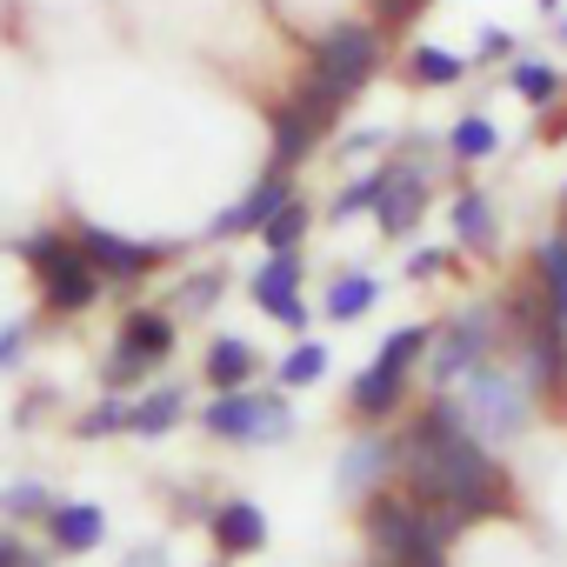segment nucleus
<instances>
[{"instance_id":"obj_24","label":"nucleus","mask_w":567,"mask_h":567,"mask_svg":"<svg viewBox=\"0 0 567 567\" xmlns=\"http://www.w3.org/2000/svg\"><path fill=\"white\" fill-rule=\"evenodd\" d=\"M408 68H414V81H421V87H454V81L467 74V61H461V54H447V48H414V61H408Z\"/></svg>"},{"instance_id":"obj_35","label":"nucleus","mask_w":567,"mask_h":567,"mask_svg":"<svg viewBox=\"0 0 567 567\" xmlns=\"http://www.w3.org/2000/svg\"><path fill=\"white\" fill-rule=\"evenodd\" d=\"M501 54H514V41H507L501 28H487V34H481V61H501Z\"/></svg>"},{"instance_id":"obj_33","label":"nucleus","mask_w":567,"mask_h":567,"mask_svg":"<svg viewBox=\"0 0 567 567\" xmlns=\"http://www.w3.org/2000/svg\"><path fill=\"white\" fill-rule=\"evenodd\" d=\"M374 8H381V21L394 28V21H414V14H421V0H374Z\"/></svg>"},{"instance_id":"obj_27","label":"nucleus","mask_w":567,"mask_h":567,"mask_svg":"<svg viewBox=\"0 0 567 567\" xmlns=\"http://www.w3.org/2000/svg\"><path fill=\"white\" fill-rule=\"evenodd\" d=\"M321 374H328V348L321 341H301V348H288V361H280V388H308Z\"/></svg>"},{"instance_id":"obj_30","label":"nucleus","mask_w":567,"mask_h":567,"mask_svg":"<svg viewBox=\"0 0 567 567\" xmlns=\"http://www.w3.org/2000/svg\"><path fill=\"white\" fill-rule=\"evenodd\" d=\"M114 427H127V401H101L87 421H81V434L94 441V434H114Z\"/></svg>"},{"instance_id":"obj_5","label":"nucleus","mask_w":567,"mask_h":567,"mask_svg":"<svg viewBox=\"0 0 567 567\" xmlns=\"http://www.w3.org/2000/svg\"><path fill=\"white\" fill-rule=\"evenodd\" d=\"M527 408H534V388H527L520 374L487 368V361L467 368V427H474L481 441H514V434L527 427Z\"/></svg>"},{"instance_id":"obj_6","label":"nucleus","mask_w":567,"mask_h":567,"mask_svg":"<svg viewBox=\"0 0 567 567\" xmlns=\"http://www.w3.org/2000/svg\"><path fill=\"white\" fill-rule=\"evenodd\" d=\"M374 68H381V34H374V28H334V34H321V48H315V81H321L341 107L374 81Z\"/></svg>"},{"instance_id":"obj_19","label":"nucleus","mask_w":567,"mask_h":567,"mask_svg":"<svg viewBox=\"0 0 567 567\" xmlns=\"http://www.w3.org/2000/svg\"><path fill=\"white\" fill-rule=\"evenodd\" d=\"M374 301H381V280L374 274H341L334 288H328V301H321V315L328 321H361Z\"/></svg>"},{"instance_id":"obj_32","label":"nucleus","mask_w":567,"mask_h":567,"mask_svg":"<svg viewBox=\"0 0 567 567\" xmlns=\"http://www.w3.org/2000/svg\"><path fill=\"white\" fill-rule=\"evenodd\" d=\"M441 260H447V254H434V247H414V254H408V280H427V274H441Z\"/></svg>"},{"instance_id":"obj_3","label":"nucleus","mask_w":567,"mask_h":567,"mask_svg":"<svg viewBox=\"0 0 567 567\" xmlns=\"http://www.w3.org/2000/svg\"><path fill=\"white\" fill-rule=\"evenodd\" d=\"M21 254L34 260V274H41V295H48V308L54 315H81V308H94L101 301V267L81 254V247H68V240H54V234H34V240H21Z\"/></svg>"},{"instance_id":"obj_12","label":"nucleus","mask_w":567,"mask_h":567,"mask_svg":"<svg viewBox=\"0 0 567 567\" xmlns=\"http://www.w3.org/2000/svg\"><path fill=\"white\" fill-rule=\"evenodd\" d=\"M254 301H260L280 328H308V308H301V260H295V247H288V254H267V267L254 274Z\"/></svg>"},{"instance_id":"obj_9","label":"nucleus","mask_w":567,"mask_h":567,"mask_svg":"<svg viewBox=\"0 0 567 567\" xmlns=\"http://www.w3.org/2000/svg\"><path fill=\"white\" fill-rule=\"evenodd\" d=\"M288 200H295V174H288V167H267V174H260V181H254V187H247V194H240V200H234V207H227L207 234H214V240L260 234V227H267L280 207H288Z\"/></svg>"},{"instance_id":"obj_1","label":"nucleus","mask_w":567,"mask_h":567,"mask_svg":"<svg viewBox=\"0 0 567 567\" xmlns=\"http://www.w3.org/2000/svg\"><path fill=\"white\" fill-rule=\"evenodd\" d=\"M408 467H414V501L427 514H441L447 527H467L481 514L507 507V474L494 467L487 441L467 427V414L454 401H434L414 434H408Z\"/></svg>"},{"instance_id":"obj_26","label":"nucleus","mask_w":567,"mask_h":567,"mask_svg":"<svg viewBox=\"0 0 567 567\" xmlns=\"http://www.w3.org/2000/svg\"><path fill=\"white\" fill-rule=\"evenodd\" d=\"M394 187V167H374V174H361V181H348L341 194H334V220H348V214H361V207H374L381 194Z\"/></svg>"},{"instance_id":"obj_38","label":"nucleus","mask_w":567,"mask_h":567,"mask_svg":"<svg viewBox=\"0 0 567 567\" xmlns=\"http://www.w3.org/2000/svg\"><path fill=\"white\" fill-rule=\"evenodd\" d=\"M368 147H381V134H348L341 141V154H368Z\"/></svg>"},{"instance_id":"obj_31","label":"nucleus","mask_w":567,"mask_h":567,"mask_svg":"<svg viewBox=\"0 0 567 567\" xmlns=\"http://www.w3.org/2000/svg\"><path fill=\"white\" fill-rule=\"evenodd\" d=\"M220 288H227L220 274H194V280H187V301H181V308H214V301H220Z\"/></svg>"},{"instance_id":"obj_16","label":"nucleus","mask_w":567,"mask_h":567,"mask_svg":"<svg viewBox=\"0 0 567 567\" xmlns=\"http://www.w3.org/2000/svg\"><path fill=\"white\" fill-rule=\"evenodd\" d=\"M394 441H354L348 454H341V494H374L381 487V474L394 467Z\"/></svg>"},{"instance_id":"obj_39","label":"nucleus","mask_w":567,"mask_h":567,"mask_svg":"<svg viewBox=\"0 0 567 567\" xmlns=\"http://www.w3.org/2000/svg\"><path fill=\"white\" fill-rule=\"evenodd\" d=\"M540 8H560V0H540Z\"/></svg>"},{"instance_id":"obj_37","label":"nucleus","mask_w":567,"mask_h":567,"mask_svg":"<svg viewBox=\"0 0 567 567\" xmlns=\"http://www.w3.org/2000/svg\"><path fill=\"white\" fill-rule=\"evenodd\" d=\"M0 567H28V547L14 534H0Z\"/></svg>"},{"instance_id":"obj_2","label":"nucleus","mask_w":567,"mask_h":567,"mask_svg":"<svg viewBox=\"0 0 567 567\" xmlns=\"http://www.w3.org/2000/svg\"><path fill=\"white\" fill-rule=\"evenodd\" d=\"M447 520L441 514H427L414 494H381L374 487V501H368V540H374V554H381V567H401V560H414L421 547H447Z\"/></svg>"},{"instance_id":"obj_14","label":"nucleus","mask_w":567,"mask_h":567,"mask_svg":"<svg viewBox=\"0 0 567 567\" xmlns=\"http://www.w3.org/2000/svg\"><path fill=\"white\" fill-rule=\"evenodd\" d=\"M48 534H54L61 554H94L101 534H107V514L87 507V501H54V507H48Z\"/></svg>"},{"instance_id":"obj_28","label":"nucleus","mask_w":567,"mask_h":567,"mask_svg":"<svg viewBox=\"0 0 567 567\" xmlns=\"http://www.w3.org/2000/svg\"><path fill=\"white\" fill-rule=\"evenodd\" d=\"M301 234H308V207L301 200H288L267 227H260V240H267V254H288V247H301Z\"/></svg>"},{"instance_id":"obj_23","label":"nucleus","mask_w":567,"mask_h":567,"mask_svg":"<svg viewBox=\"0 0 567 567\" xmlns=\"http://www.w3.org/2000/svg\"><path fill=\"white\" fill-rule=\"evenodd\" d=\"M540 295L554 301V315L567 321V234H554L540 247Z\"/></svg>"},{"instance_id":"obj_22","label":"nucleus","mask_w":567,"mask_h":567,"mask_svg":"<svg viewBox=\"0 0 567 567\" xmlns=\"http://www.w3.org/2000/svg\"><path fill=\"white\" fill-rule=\"evenodd\" d=\"M454 234H461V247H494V207L481 194H461L454 200Z\"/></svg>"},{"instance_id":"obj_17","label":"nucleus","mask_w":567,"mask_h":567,"mask_svg":"<svg viewBox=\"0 0 567 567\" xmlns=\"http://www.w3.org/2000/svg\"><path fill=\"white\" fill-rule=\"evenodd\" d=\"M254 368H260V354H254L240 334H214V348H207V381H214L220 394L247 388V381H254Z\"/></svg>"},{"instance_id":"obj_29","label":"nucleus","mask_w":567,"mask_h":567,"mask_svg":"<svg viewBox=\"0 0 567 567\" xmlns=\"http://www.w3.org/2000/svg\"><path fill=\"white\" fill-rule=\"evenodd\" d=\"M48 507H54V494H48L41 481H21V487H8V514H21V520H28V514H48Z\"/></svg>"},{"instance_id":"obj_13","label":"nucleus","mask_w":567,"mask_h":567,"mask_svg":"<svg viewBox=\"0 0 567 567\" xmlns=\"http://www.w3.org/2000/svg\"><path fill=\"white\" fill-rule=\"evenodd\" d=\"M421 207H427V174L421 167H394V187L374 200V220H381V234L408 240L414 220H421Z\"/></svg>"},{"instance_id":"obj_20","label":"nucleus","mask_w":567,"mask_h":567,"mask_svg":"<svg viewBox=\"0 0 567 567\" xmlns=\"http://www.w3.org/2000/svg\"><path fill=\"white\" fill-rule=\"evenodd\" d=\"M401 381H408V368H394V361H374V368L354 381V414H388V408L401 401Z\"/></svg>"},{"instance_id":"obj_4","label":"nucleus","mask_w":567,"mask_h":567,"mask_svg":"<svg viewBox=\"0 0 567 567\" xmlns=\"http://www.w3.org/2000/svg\"><path fill=\"white\" fill-rule=\"evenodd\" d=\"M207 434L214 441H240V447H280L295 434V408L288 394H254V388H234L207 408Z\"/></svg>"},{"instance_id":"obj_11","label":"nucleus","mask_w":567,"mask_h":567,"mask_svg":"<svg viewBox=\"0 0 567 567\" xmlns=\"http://www.w3.org/2000/svg\"><path fill=\"white\" fill-rule=\"evenodd\" d=\"M494 328H501V315H494V308H467V315L447 328V341L434 348V374H441V381H454V374H467L474 361H487V354H494V341H501Z\"/></svg>"},{"instance_id":"obj_18","label":"nucleus","mask_w":567,"mask_h":567,"mask_svg":"<svg viewBox=\"0 0 567 567\" xmlns=\"http://www.w3.org/2000/svg\"><path fill=\"white\" fill-rule=\"evenodd\" d=\"M187 414V388H154V394H141L134 408H127V434H167L174 421Z\"/></svg>"},{"instance_id":"obj_10","label":"nucleus","mask_w":567,"mask_h":567,"mask_svg":"<svg viewBox=\"0 0 567 567\" xmlns=\"http://www.w3.org/2000/svg\"><path fill=\"white\" fill-rule=\"evenodd\" d=\"M520 354H527V381L534 388H554L567 374V321L554 315V301L540 315L520 308Z\"/></svg>"},{"instance_id":"obj_7","label":"nucleus","mask_w":567,"mask_h":567,"mask_svg":"<svg viewBox=\"0 0 567 567\" xmlns=\"http://www.w3.org/2000/svg\"><path fill=\"white\" fill-rule=\"evenodd\" d=\"M74 247L101 267V280H114V288H127V280H141V274L161 267V247H147V240H121L114 227H94V220L74 227Z\"/></svg>"},{"instance_id":"obj_21","label":"nucleus","mask_w":567,"mask_h":567,"mask_svg":"<svg viewBox=\"0 0 567 567\" xmlns=\"http://www.w3.org/2000/svg\"><path fill=\"white\" fill-rule=\"evenodd\" d=\"M447 147H454L461 161H487V154L501 147V127H494L487 114H467V121H454V134H447Z\"/></svg>"},{"instance_id":"obj_34","label":"nucleus","mask_w":567,"mask_h":567,"mask_svg":"<svg viewBox=\"0 0 567 567\" xmlns=\"http://www.w3.org/2000/svg\"><path fill=\"white\" fill-rule=\"evenodd\" d=\"M21 348H28V328H0V368L21 361Z\"/></svg>"},{"instance_id":"obj_36","label":"nucleus","mask_w":567,"mask_h":567,"mask_svg":"<svg viewBox=\"0 0 567 567\" xmlns=\"http://www.w3.org/2000/svg\"><path fill=\"white\" fill-rule=\"evenodd\" d=\"M121 567H167V547H134Z\"/></svg>"},{"instance_id":"obj_8","label":"nucleus","mask_w":567,"mask_h":567,"mask_svg":"<svg viewBox=\"0 0 567 567\" xmlns=\"http://www.w3.org/2000/svg\"><path fill=\"white\" fill-rule=\"evenodd\" d=\"M174 354V321L167 315H134L127 328H121V348H114V368H107V388H127V381H141L147 368H161Z\"/></svg>"},{"instance_id":"obj_15","label":"nucleus","mask_w":567,"mask_h":567,"mask_svg":"<svg viewBox=\"0 0 567 567\" xmlns=\"http://www.w3.org/2000/svg\"><path fill=\"white\" fill-rule=\"evenodd\" d=\"M207 527H214V547H220V554H254V547H267V520H260L254 501H220V507L207 514Z\"/></svg>"},{"instance_id":"obj_25","label":"nucleus","mask_w":567,"mask_h":567,"mask_svg":"<svg viewBox=\"0 0 567 567\" xmlns=\"http://www.w3.org/2000/svg\"><path fill=\"white\" fill-rule=\"evenodd\" d=\"M514 94L520 101H534V107H547L554 94H560V68H547V61H514Z\"/></svg>"}]
</instances>
